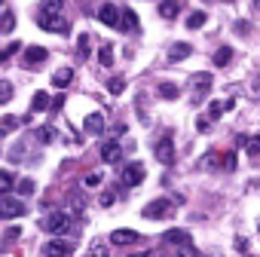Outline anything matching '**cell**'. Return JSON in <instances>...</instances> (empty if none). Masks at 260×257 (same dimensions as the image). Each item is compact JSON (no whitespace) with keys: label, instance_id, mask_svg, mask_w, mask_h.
<instances>
[{"label":"cell","instance_id":"2","mask_svg":"<svg viewBox=\"0 0 260 257\" xmlns=\"http://www.w3.org/2000/svg\"><path fill=\"white\" fill-rule=\"evenodd\" d=\"M40 230H43V233L64 236V233L71 230V214H68V211H49L46 217H40Z\"/></svg>","mask_w":260,"mask_h":257},{"label":"cell","instance_id":"18","mask_svg":"<svg viewBox=\"0 0 260 257\" xmlns=\"http://www.w3.org/2000/svg\"><path fill=\"white\" fill-rule=\"evenodd\" d=\"M89 52H92V37L89 34H80L77 37V55L80 58H89Z\"/></svg>","mask_w":260,"mask_h":257},{"label":"cell","instance_id":"6","mask_svg":"<svg viewBox=\"0 0 260 257\" xmlns=\"http://www.w3.org/2000/svg\"><path fill=\"white\" fill-rule=\"evenodd\" d=\"M153 153H156V159H159L162 166H172V163H175V144H172V138H169V135L159 138L156 147H153Z\"/></svg>","mask_w":260,"mask_h":257},{"label":"cell","instance_id":"5","mask_svg":"<svg viewBox=\"0 0 260 257\" xmlns=\"http://www.w3.org/2000/svg\"><path fill=\"white\" fill-rule=\"evenodd\" d=\"M190 89H193V98L202 101L205 92H211V74L208 71H199V74H190Z\"/></svg>","mask_w":260,"mask_h":257},{"label":"cell","instance_id":"38","mask_svg":"<svg viewBox=\"0 0 260 257\" xmlns=\"http://www.w3.org/2000/svg\"><path fill=\"white\" fill-rule=\"evenodd\" d=\"M49 107H52V110H55V113H58V110H61V107H64V95H58V98H55V101H49Z\"/></svg>","mask_w":260,"mask_h":257},{"label":"cell","instance_id":"28","mask_svg":"<svg viewBox=\"0 0 260 257\" xmlns=\"http://www.w3.org/2000/svg\"><path fill=\"white\" fill-rule=\"evenodd\" d=\"M101 65H104V68H110V65H113V46H110V43H104V46H101Z\"/></svg>","mask_w":260,"mask_h":257},{"label":"cell","instance_id":"30","mask_svg":"<svg viewBox=\"0 0 260 257\" xmlns=\"http://www.w3.org/2000/svg\"><path fill=\"white\" fill-rule=\"evenodd\" d=\"M49 138H52V128H37V132H34V141H40V144H49Z\"/></svg>","mask_w":260,"mask_h":257},{"label":"cell","instance_id":"3","mask_svg":"<svg viewBox=\"0 0 260 257\" xmlns=\"http://www.w3.org/2000/svg\"><path fill=\"white\" fill-rule=\"evenodd\" d=\"M141 214H144L147 220H162V217H172V214H175V205H172L169 199H162V196H159V199L147 202Z\"/></svg>","mask_w":260,"mask_h":257},{"label":"cell","instance_id":"1","mask_svg":"<svg viewBox=\"0 0 260 257\" xmlns=\"http://www.w3.org/2000/svg\"><path fill=\"white\" fill-rule=\"evenodd\" d=\"M37 25L52 34H68V19H64V0H43Z\"/></svg>","mask_w":260,"mask_h":257},{"label":"cell","instance_id":"8","mask_svg":"<svg viewBox=\"0 0 260 257\" xmlns=\"http://www.w3.org/2000/svg\"><path fill=\"white\" fill-rule=\"evenodd\" d=\"M64 211H68V214H80V211H86V196H83V190H71V193H68V199H64Z\"/></svg>","mask_w":260,"mask_h":257},{"label":"cell","instance_id":"36","mask_svg":"<svg viewBox=\"0 0 260 257\" xmlns=\"http://www.w3.org/2000/svg\"><path fill=\"white\" fill-rule=\"evenodd\" d=\"M220 113H223V104H217V101H211V107H208V116H211V119H217Z\"/></svg>","mask_w":260,"mask_h":257},{"label":"cell","instance_id":"22","mask_svg":"<svg viewBox=\"0 0 260 257\" xmlns=\"http://www.w3.org/2000/svg\"><path fill=\"white\" fill-rule=\"evenodd\" d=\"M178 16V4L175 0H162L159 4V19H175Z\"/></svg>","mask_w":260,"mask_h":257},{"label":"cell","instance_id":"40","mask_svg":"<svg viewBox=\"0 0 260 257\" xmlns=\"http://www.w3.org/2000/svg\"><path fill=\"white\" fill-rule=\"evenodd\" d=\"M113 199H116V196H113V193H101V199H98V202H101V205H104V208H107V205H113Z\"/></svg>","mask_w":260,"mask_h":257},{"label":"cell","instance_id":"7","mask_svg":"<svg viewBox=\"0 0 260 257\" xmlns=\"http://www.w3.org/2000/svg\"><path fill=\"white\" fill-rule=\"evenodd\" d=\"M144 181V166L141 163H128L125 169H122V184L125 187H138Z\"/></svg>","mask_w":260,"mask_h":257},{"label":"cell","instance_id":"11","mask_svg":"<svg viewBox=\"0 0 260 257\" xmlns=\"http://www.w3.org/2000/svg\"><path fill=\"white\" fill-rule=\"evenodd\" d=\"M98 19H101L104 25H110V28H116V25H119V10H116L113 4H104V7L98 10Z\"/></svg>","mask_w":260,"mask_h":257},{"label":"cell","instance_id":"21","mask_svg":"<svg viewBox=\"0 0 260 257\" xmlns=\"http://www.w3.org/2000/svg\"><path fill=\"white\" fill-rule=\"evenodd\" d=\"M230 58H233V49H230V46H220V49L214 52V68H226Z\"/></svg>","mask_w":260,"mask_h":257},{"label":"cell","instance_id":"27","mask_svg":"<svg viewBox=\"0 0 260 257\" xmlns=\"http://www.w3.org/2000/svg\"><path fill=\"white\" fill-rule=\"evenodd\" d=\"M13 25H16V16H13V13H4V16H0V34L13 31Z\"/></svg>","mask_w":260,"mask_h":257},{"label":"cell","instance_id":"32","mask_svg":"<svg viewBox=\"0 0 260 257\" xmlns=\"http://www.w3.org/2000/svg\"><path fill=\"white\" fill-rule=\"evenodd\" d=\"M107 89H110V92H113V95H119V92H122V89H125V80H122V77H113V80H110V83H107Z\"/></svg>","mask_w":260,"mask_h":257},{"label":"cell","instance_id":"24","mask_svg":"<svg viewBox=\"0 0 260 257\" xmlns=\"http://www.w3.org/2000/svg\"><path fill=\"white\" fill-rule=\"evenodd\" d=\"M31 107H34V110H46V107H49V92H37V95L31 98Z\"/></svg>","mask_w":260,"mask_h":257},{"label":"cell","instance_id":"9","mask_svg":"<svg viewBox=\"0 0 260 257\" xmlns=\"http://www.w3.org/2000/svg\"><path fill=\"white\" fill-rule=\"evenodd\" d=\"M101 159H104L107 166L119 163V159H122V147H119L116 141H104V144H101Z\"/></svg>","mask_w":260,"mask_h":257},{"label":"cell","instance_id":"29","mask_svg":"<svg viewBox=\"0 0 260 257\" xmlns=\"http://www.w3.org/2000/svg\"><path fill=\"white\" fill-rule=\"evenodd\" d=\"M34 193V181L31 178H22L19 181V196H31Z\"/></svg>","mask_w":260,"mask_h":257},{"label":"cell","instance_id":"26","mask_svg":"<svg viewBox=\"0 0 260 257\" xmlns=\"http://www.w3.org/2000/svg\"><path fill=\"white\" fill-rule=\"evenodd\" d=\"M13 187H16V178L10 172H0V193H10Z\"/></svg>","mask_w":260,"mask_h":257},{"label":"cell","instance_id":"20","mask_svg":"<svg viewBox=\"0 0 260 257\" xmlns=\"http://www.w3.org/2000/svg\"><path fill=\"white\" fill-rule=\"evenodd\" d=\"M190 55V43H175L172 49H169V58L172 61H181V58H187Z\"/></svg>","mask_w":260,"mask_h":257},{"label":"cell","instance_id":"17","mask_svg":"<svg viewBox=\"0 0 260 257\" xmlns=\"http://www.w3.org/2000/svg\"><path fill=\"white\" fill-rule=\"evenodd\" d=\"M74 248L71 245H64V242H46V245H40V254H71Z\"/></svg>","mask_w":260,"mask_h":257},{"label":"cell","instance_id":"16","mask_svg":"<svg viewBox=\"0 0 260 257\" xmlns=\"http://www.w3.org/2000/svg\"><path fill=\"white\" fill-rule=\"evenodd\" d=\"M71 80H74V71H71V68H61V71L52 74V86H58V89L71 86Z\"/></svg>","mask_w":260,"mask_h":257},{"label":"cell","instance_id":"41","mask_svg":"<svg viewBox=\"0 0 260 257\" xmlns=\"http://www.w3.org/2000/svg\"><path fill=\"white\" fill-rule=\"evenodd\" d=\"M236 251H242V254H245V251H248V242H245V239H239V242H236Z\"/></svg>","mask_w":260,"mask_h":257},{"label":"cell","instance_id":"13","mask_svg":"<svg viewBox=\"0 0 260 257\" xmlns=\"http://www.w3.org/2000/svg\"><path fill=\"white\" fill-rule=\"evenodd\" d=\"M86 132L89 135H101L104 132V113H89L86 116Z\"/></svg>","mask_w":260,"mask_h":257},{"label":"cell","instance_id":"42","mask_svg":"<svg viewBox=\"0 0 260 257\" xmlns=\"http://www.w3.org/2000/svg\"><path fill=\"white\" fill-rule=\"evenodd\" d=\"M104 251H107L104 245H92V248H89V254H104Z\"/></svg>","mask_w":260,"mask_h":257},{"label":"cell","instance_id":"33","mask_svg":"<svg viewBox=\"0 0 260 257\" xmlns=\"http://www.w3.org/2000/svg\"><path fill=\"white\" fill-rule=\"evenodd\" d=\"M0 128H4V132H13V128H19V119H16V116H4Z\"/></svg>","mask_w":260,"mask_h":257},{"label":"cell","instance_id":"25","mask_svg":"<svg viewBox=\"0 0 260 257\" xmlns=\"http://www.w3.org/2000/svg\"><path fill=\"white\" fill-rule=\"evenodd\" d=\"M13 101V83L0 80V104H10Z\"/></svg>","mask_w":260,"mask_h":257},{"label":"cell","instance_id":"31","mask_svg":"<svg viewBox=\"0 0 260 257\" xmlns=\"http://www.w3.org/2000/svg\"><path fill=\"white\" fill-rule=\"evenodd\" d=\"M19 49H22V46H19V43H10V46H7V49H0V61H10V58H13V55H16V52H19Z\"/></svg>","mask_w":260,"mask_h":257},{"label":"cell","instance_id":"23","mask_svg":"<svg viewBox=\"0 0 260 257\" xmlns=\"http://www.w3.org/2000/svg\"><path fill=\"white\" fill-rule=\"evenodd\" d=\"M205 19H208V16H205L202 10H196V13H190V16H187V28H202V25H205Z\"/></svg>","mask_w":260,"mask_h":257},{"label":"cell","instance_id":"34","mask_svg":"<svg viewBox=\"0 0 260 257\" xmlns=\"http://www.w3.org/2000/svg\"><path fill=\"white\" fill-rule=\"evenodd\" d=\"M245 147H248V153H251V156H257V153H260V138H248V141H245Z\"/></svg>","mask_w":260,"mask_h":257},{"label":"cell","instance_id":"39","mask_svg":"<svg viewBox=\"0 0 260 257\" xmlns=\"http://www.w3.org/2000/svg\"><path fill=\"white\" fill-rule=\"evenodd\" d=\"M223 169H236V156L233 153H223Z\"/></svg>","mask_w":260,"mask_h":257},{"label":"cell","instance_id":"10","mask_svg":"<svg viewBox=\"0 0 260 257\" xmlns=\"http://www.w3.org/2000/svg\"><path fill=\"white\" fill-rule=\"evenodd\" d=\"M138 239H144V236L135 233V230H113V233H110V242H113V245H135Z\"/></svg>","mask_w":260,"mask_h":257},{"label":"cell","instance_id":"4","mask_svg":"<svg viewBox=\"0 0 260 257\" xmlns=\"http://www.w3.org/2000/svg\"><path fill=\"white\" fill-rule=\"evenodd\" d=\"M25 214V202L10 196V193H0V217H7V220H16Z\"/></svg>","mask_w":260,"mask_h":257},{"label":"cell","instance_id":"37","mask_svg":"<svg viewBox=\"0 0 260 257\" xmlns=\"http://www.w3.org/2000/svg\"><path fill=\"white\" fill-rule=\"evenodd\" d=\"M101 184V172H92L89 178H86V187H98Z\"/></svg>","mask_w":260,"mask_h":257},{"label":"cell","instance_id":"35","mask_svg":"<svg viewBox=\"0 0 260 257\" xmlns=\"http://www.w3.org/2000/svg\"><path fill=\"white\" fill-rule=\"evenodd\" d=\"M19 236H22V230H19V227H10V230L4 233V239H7V245H13V242H16Z\"/></svg>","mask_w":260,"mask_h":257},{"label":"cell","instance_id":"14","mask_svg":"<svg viewBox=\"0 0 260 257\" xmlns=\"http://www.w3.org/2000/svg\"><path fill=\"white\" fill-rule=\"evenodd\" d=\"M116 28H122V31H135L138 28V16L132 13V10H122L119 13V25Z\"/></svg>","mask_w":260,"mask_h":257},{"label":"cell","instance_id":"15","mask_svg":"<svg viewBox=\"0 0 260 257\" xmlns=\"http://www.w3.org/2000/svg\"><path fill=\"white\" fill-rule=\"evenodd\" d=\"M162 239H166V242H172V245H181V248H184V245H190V233H187V230H169Z\"/></svg>","mask_w":260,"mask_h":257},{"label":"cell","instance_id":"19","mask_svg":"<svg viewBox=\"0 0 260 257\" xmlns=\"http://www.w3.org/2000/svg\"><path fill=\"white\" fill-rule=\"evenodd\" d=\"M156 92H159V98H166V101H178V98H181V92H178L175 83H162Z\"/></svg>","mask_w":260,"mask_h":257},{"label":"cell","instance_id":"12","mask_svg":"<svg viewBox=\"0 0 260 257\" xmlns=\"http://www.w3.org/2000/svg\"><path fill=\"white\" fill-rule=\"evenodd\" d=\"M46 55H49V52H46L43 46H28V49H25V65H28V68H34V65L46 61Z\"/></svg>","mask_w":260,"mask_h":257}]
</instances>
